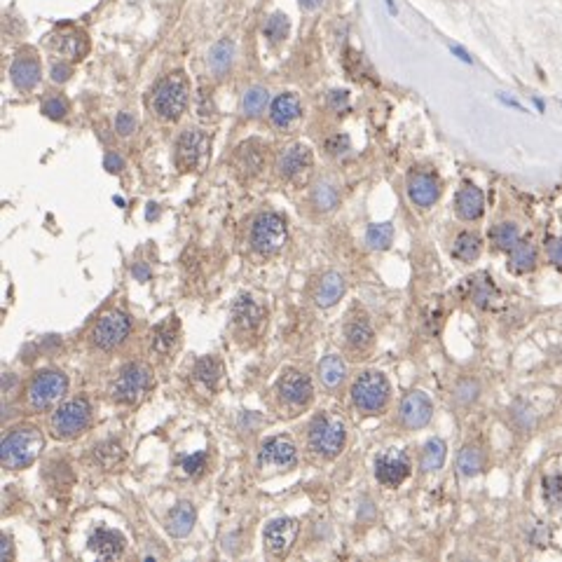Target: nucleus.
<instances>
[{
	"label": "nucleus",
	"instance_id": "9d476101",
	"mask_svg": "<svg viewBox=\"0 0 562 562\" xmlns=\"http://www.w3.org/2000/svg\"><path fill=\"white\" fill-rule=\"evenodd\" d=\"M150 387V373L143 366H127L120 378L113 385V399L120 403H136V401L148 392Z\"/></svg>",
	"mask_w": 562,
	"mask_h": 562
},
{
	"label": "nucleus",
	"instance_id": "39448f33",
	"mask_svg": "<svg viewBox=\"0 0 562 562\" xmlns=\"http://www.w3.org/2000/svg\"><path fill=\"white\" fill-rule=\"evenodd\" d=\"M89 421H92V408H89L85 399H75L56 408L52 419H49V429H52L56 438L70 440L85 433Z\"/></svg>",
	"mask_w": 562,
	"mask_h": 562
},
{
	"label": "nucleus",
	"instance_id": "6e6d98bb",
	"mask_svg": "<svg viewBox=\"0 0 562 562\" xmlns=\"http://www.w3.org/2000/svg\"><path fill=\"white\" fill-rule=\"evenodd\" d=\"M321 3H323V0H300V5H303L305 10H316Z\"/></svg>",
	"mask_w": 562,
	"mask_h": 562
},
{
	"label": "nucleus",
	"instance_id": "49530a36",
	"mask_svg": "<svg viewBox=\"0 0 562 562\" xmlns=\"http://www.w3.org/2000/svg\"><path fill=\"white\" fill-rule=\"evenodd\" d=\"M204 464H207V452H197V455H190V457H185L181 466H183V471L188 476H197L200 471L204 469Z\"/></svg>",
	"mask_w": 562,
	"mask_h": 562
},
{
	"label": "nucleus",
	"instance_id": "473e14b6",
	"mask_svg": "<svg viewBox=\"0 0 562 562\" xmlns=\"http://www.w3.org/2000/svg\"><path fill=\"white\" fill-rule=\"evenodd\" d=\"M490 239H492V244H495L497 248H501V251H511V248L520 241V230L515 223H499V225L492 227Z\"/></svg>",
	"mask_w": 562,
	"mask_h": 562
},
{
	"label": "nucleus",
	"instance_id": "4be33fe9",
	"mask_svg": "<svg viewBox=\"0 0 562 562\" xmlns=\"http://www.w3.org/2000/svg\"><path fill=\"white\" fill-rule=\"evenodd\" d=\"M232 319L241 330H255L260 323H263L265 310L260 307L253 298L241 296V298H237V303L232 305Z\"/></svg>",
	"mask_w": 562,
	"mask_h": 562
},
{
	"label": "nucleus",
	"instance_id": "a211bd4d",
	"mask_svg": "<svg viewBox=\"0 0 562 562\" xmlns=\"http://www.w3.org/2000/svg\"><path fill=\"white\" fill-rule=\"evenodd\" d=\"M87 546H89V551L97 553L99 558L115 560V558H120V555L125 553V536L120 532H115V529L99 527L97 532L89 536Z\"/></svg>",
	"mask_w": 562,
	"mask_h": 562
},
{
	"label": "nucleus",
	"instance_id": "58836bf2",
	"mask_svg": "<svg viewBox=\"0 0 562 562\" xmlns=\"http://www.w3.org/2000/svg\"><path fill=\"white\" fill-rule=\"evenodd\" d=\"M265 38L270 42H281L286 35H289V19L286 15H281V12H274L270 15V19L265 22Z\"/></svg>",
	"mask_w": 562,
	"mask_h": 562
},
{
	"label": "nucleus",
	"instance_id": "c756f323",
	"mask_svg": "<svg viewBox=\"0 0 562 562\" xmlns=\"http://www.w3.org/2000/svg\"><path fill=\"white\" fill-rule=\"evenodd\" d=\"M497 298H499V293H497L495 284H492L488 274H478V277L471 281V300H474V305H478V307L488 310Z\"/></svg>",
	"mask_w": 562,
	"mask_h": 562
},
{
	"label": "nucleus",
	"instance_id": "09e8293b",
	"mask_svg": "<svg viewBox=\"0 0 562 562\" xmlns=\"http://www.w3.org/2000/svg\"><path fill=\"white\" fill-rule=\"evenodd\" d=\"M326 150L330 152V155H342V152H347L349 150V138L347 136H333V138H328V143H326Z\"/></svg>",
	"mask_w": 562,
	"mask_h": 562
},
{
	"label": "nucleus",
	"instance_id": "9b49d317",
	"mask_svg": "<svg viewBox=\"0 0 562 562\" xmlns=\"http://www.w3.org/2000/svg\"><path fill=\"white\" fill-rule=\"evenodd\" d=\"M260 469H272V471H289L298 464V450L289 438H267L260 448L258 455Z\"/></svg>",
	"mask_w": 562,
	"mask_h": 562
},
{
	"label": "nucleus",
	"instance_id": "a18cd8bd",
	"mask_svg": "<svg viewBox=\"0 0 562 562\" xmlns=\"http://www.w3.org/2000/svg\"><path fill=\"white\" fill-rule=\"evenodd\" d=\"M455 399L459 401V403H471V401H476L478 399V385L471 380L459 382L457 389H455Z\"/></svg>",
	"mask_w": 562,
	"mask_h": 562
},
{
	"label": "nucleus",
	"instance_id": "20e7f679",
	"mask_svg": "<svg viewBox=\"0 0 562 562\" xmlns=\"http://www.w3.org/2000/svg\"><path fill=\"white\" fill-rule=\"evenodd\" d=\"M286 239H289V227H286V220L281 218L274 211H267V214H260L258 218L253 220L251 227V246L258 251L260 255H274L284 248Z\"/></svg>",
	"mask_w": 562,
	"mask_h": 562
},
{
	"label": "nucleus",
	"instance_id": "c9c22d12",
	"mask_svg": "<svg viewBox=\"0 0 562 562\" xmlns=\"http://www.w3.org/2000/svg\"><path fill=\"white\" fill-rule=\"evenodd\" d=\"M267 101H270V94H267V89H263V87H251L244 94L241 108H244V113L248 115V118H258V115L265 111Z\"/></svg>",
	"mask_w": 562,
	"mask_h": 562
},
{
	"label": "nucleus",
	"instance_id": "f704fd0d",
	"mask_svg": "<svg viewBox=\"0 0 562 562\" xmlns=\"http://www.w3.org/2000/svg\"><path fill=\"white\" fill-rule=\"evenodd\" d=\"M366 241L370 248H378V251H385V248L392 246L394 241V225L392 223H378V225H370L366 232Z\"/></svg>",
	"mask_w": 562,
	"mask_h": 562
},
{
	"label": "nucleus",
	"instance_id": "bb28decb",
	"mask_svg": "<svg viewBox=\"0 0 562 562\" xmlns=\"http://www.w3.org/2000/svg\"><path fill=\"white\" fill-rule=\"evenodd\" d=\"M344 337L351 351H366L373 344V328L366 319H354L344 326Z\"/></svg>",
	"mask_w": 562,
	"mask_h": 562
},
{
	"label": "nucleus",
	"instance_id": "5701e85b",
	"mask_svg": "<svg viewBox=\"0 0 562 562\" xmlns=\"http://www.w3.org/2000/svg\"><path fill=\"white\" fill-rule=\"evenodd\" d=\"M300 113H303V106H300V99L296 94H279V97L272 101L270 120L272 125L277 127H289L300 118Z\"/></svg>",
	"mask_w": 562,
	"mask_h": 562
},
{
	"label": "nucleus",
	"instance_id": "a19ab883",
	"mask_svg": "<svg viewBox=\"0 0 562 562\" xmlns=\"http://www.w3.org/2000/svg\"><path fill=\"white\" fill-rule=\"evenodd\" d=\"M544 499L551 508H562V476L544 478Z\"/></svg>",
	"mask_w": 562,
	"mask_h": 562
},
{
	"label": "nucleus",
	"instance_id": "c03bdc74",
	"mask_svg": "<svg viewBox=\"0 0 562 562\" xmlns=\"http://www.w3.org/2000/svg\"><path fill=\"white\" fill-rule=\"evenodd\" d=\"M42 113L47 115L49 120H63L68 115V104L63 97H49L42 104Z\"/></svg>",
	"mask_w": 562,
	"mask_h": 562
},
{
	"label": "nucleus",
	"instance_id": "6e6552de",
	"mask_svg": "<svg viewBox=\"0 0 562 562\" xmlns=\"http://www.w3.org/2000/svg\"><path fill=\"white\" fill-rule=\"evenodd\" d=\"M131 323L129 319L120 312H108L97 321L92 330V342L97 344L99 349H115L120 347L127 337H129Z\"/></svg>",
	"mask_w": 562,
	"mask_h": 562
},
{
	"label": "nucleus",
	"instance_id": "cd10ccee",
	"mask_svg": "<svg viewBox=\"0 0 562 562\" xmlns=\"http://www.w3.org/2000/svg\"><path fill=\"white\" fill-rule=\"evenodd\" d=\"M193 375L204 389L216 392V387H218V382L223 378V366H220V361L214 359V356H204V359H200L195 363V373Z\"/></svg>",
	"mask_w": 562,
	"mask_h": 562
},
{
	"label": "nucleus",
	"instance_id": "37998d69",
	"mask_svg": "<svg viewBox=\"0 0 562 562\" xmlns=\"http://www.w3.org/2000/svg\"><path fill=\"white\" fill-rule=\"evenodd\" d=\"M251 148H253V140H251V143H246V145H241V148H239V162H241V169L255 174V171L260 169L263 155H260V150H251Z\"/></svg>",
	"mask_w": 562,
	"mask_h": 562
},
{
	"label": "nucleus",
	"instance_id": "1a4fd4ad",
	"mask_svg": "<svg viewBox=\"0 0 562 562\" xmlns=\"http://www.w3.org/2000/svg\"><path fill=\"white\" fill-rule=\"evenodd\" d=\"M410 476V457L403 450H385L375 459V478L385 488H399Z\"/></svg>",
	"mask_w": 562,
	"mask_h": 562
},
{
	"label": "nucleus",
	"instance_id": "7ed1b4c3",
	"mask_svg": "<svg viewBox=\"0 0 562 562\" xmlns=\"http://www.w3.org/2000/svg\"><path fill=\"white\" fill-rule=\"evenodd\" d=\"M389 380L378 370H368V373L359 375V380L351 385V401L366 415H378L387 408L389 403Z\"/></svg>",
	"mask_w": 562,
	"mask_h": 562
},
{
	"label": "nucleus",
	"instance_id": "e433bc0d",
	"mask_svg": "<svg viewBox=\"0 0 562 562\" xmlns=\"http://www.w3.org/2000/svg\"><path fill=\"white\" fill-rule=\"evenodd\" d=\"M457 469H459V474H464V476H476L478 471L483 469L481 450L471 448V445L462 448V452H459V457H457Z\"/></svg>",
	"mask_w": 562,
	"mask_h": 562
},
{
	"label": "nucleus",
	"instance_id": "864d4df0",
	"mask_svg": "<svg viewBox=\"0 0 562 562\" xmlns=\"http://www.w3.org/2000/svg\"><path fill=\"white\" fill-rule=\"evenodd\" d=\"M0 558H3V560H15V548H12L10 536H3V539H0Z\"/></svg>",
	"mask_w": 562,
	"mask_h": 562
},
{
	"label": "nucleus",
	"instance_id": "2eb2a0df",
	"mask_svg": "<svg viewBox=\"0 0 562 562\" xmlns=\"http://www.w3.org/2000/svg\"><path fill=\"white\" fill-rule=\"evenodd\" d=\"M431 415H433V403L429 396L421 392L408 394L403 403H401V421H403L408 429H421V426H426Z\"/></svg>",
	"mask_w": 562,
	"mask_h": 562
},
{
	"label": "nucleus",
	"instance_id": "f257e3e1",
	"mask_svg": "<svg viewBox=\"0 0 562 562\" xmlns=\"http://www.w3.org/2000/svg\"><path fill=\"white\" fill-rule=\"evenodd\" d=\"M45 448V438L38 426H17L12 429L3 440V448H0V459H3L5 469H26L40 457V452Z\"/></svg>",
	"mask_w": 562,
	"mask_h": 562
},
{
	"label": "nucleus",
	"instance_id": "7c9ffc66",
	"mask_svg": "<svg viewBox=\"0 0 562 562\" xmlns=\"http://www.w3.org/2000/svg\"><path fill=\"white\" fill-rule=\"evenodd\" d=\"M452 255L462 263H474L481 255V237L474 232H462L452 244Z\"/></svg>",
	"mask_w": 562,
	"mask_h": 562
},
{
	"label": "nucleus",
	"instance_id": "8fccbe9b",
	"mask_svg": "<svg viewBox=\"0 0 562 562\" xmlns=\"http://www.w3.org/2000/svg\"><path fill=\"white\" fill-rule=\"evenodd\" d=\"M546 253H548V260H551L558 270H562V239H551V241H548Z\"/></svg>",
	"mask_w": 562,
	"mask_h": 562
},
{
	"label": "nucleus",
	"instance_id": "ddd939ff",
	"mask_svg": "<svg viewBox=\"0 0 562 562\" xmlns=\"http://www.w3.org/2000/svg\"><path fill=\"white\" fill-rule=\"evenodd\" d=\"M204 152H207V136L197 129L183 131L176 143V167L181 171H195Z\"/></svg>",
	"mask_w": 562,
	"mask_h": 562
},
{
	"label": "nucleus",
	"instance_id": "13d9d810",
	"mask_svg": "<svg viewBox=\"0 0 562 562\" xmlns=\"http://www.w3.org/2000/svg\"><path fill=\"white\" fill-rule=\"evenodd\" d=\"M452 54H457V56H459V59H462L464 63H471V56H469V54H466V52H464V49H462V47H452Z\"/></svg>",
	"mask_w": 562,
	"mask_h": 562
},
{
	"label": "nucleus",
	"instance_id": "6ab92c4d",
	"mask_svg": "<svg viewBox=\"0 0 562 562\" xmlns=\"http://www.w3.org/2000/svg\"><path fill=\"white\" fill-rule=\"evenodd\" d=\"M455 211L462 220H478L485 211V195L474 183H464L455 197Z\"/></svg>",
	"mask_w": 562,
	"mask_h": 562
},
{
	"label": "nucleus",
	"instance_id": "f8f14e48",
	"mask_svg": "<svg viewBox=\"0 0 562 562\" xmlns=\"http://www.w3.org/2000/svg\"><path fill=\"white\" fill-rule=\"evenodd\" d=\"M298 532H300L298 520H293V518L272 520L270 525L265 527V534H263L267 551H270L272 555H277V558H284V555L291 551V546L296 544Z\"/></svg>",
	"mask_w": 562,
	"mask_h": 562
},
{
	"label": "nucleus",
	"instance_id": "423d86ee",
	"mask_svg": "<svg viewBox=\"0 0 562 562\" xmlns=\"http://www.w3.org/2000/svg\"><path fill=\"white\" fill-rule=\"evenodd\" d=\"M344 438H347V431H344L342 419L333 417V415H321L310 426V448L326 459L340 455L344 448Z\"/></svg>",
	"mask_w": 562,
	"mask_h": 562
},
{
	"label": "nucleus",
	"instance_id": "c85d7f7f",
	"mask_svg": "<svg viewBox=\"0 0 562 562\" xmlns=\"http://www.w3.org/2000/svg\"><path fill=\"white\" fill-rule=\"evenodd\" d=\"M536 265V248L529 241H518L508 251V270L515 274H525Z\"/></svg>",
	"mask_w": 562,
	"mask_h": 562
},
{
	"label": "nucleus",
	"instance_id": "3c124183",
	"mask_svg": "<svg viewBox=\"0 0 562 562\" xmlns=\"http://www.w3.org/2000/svg\"><path fill=\"white\" fill-rule=\"evenodd\" d=\"M70 73H73V68H70L68 63H63V61L54 63V66H52V80L54 82H66L70 78Z\"/></svg>",
	"mask_w": 562,
	"mask_h": 562
},
{
	"label": "nucleus",
	"instance_id": "0eeeda50",
	"mask_svg": "<svg viewBox=\"0 0 562 562\" xmlns=\"http://www.w3.org/2000/svg\"><path fill=\"white\" fill-rule=\"evenodd\" d=\"M68 392V380L59 370H42L29 385V403L35 410L54 408Z\"/></svg>",
	"mask_w": 562,
	"mask_h": 562
},
{
	"label": "nucleus",
	"instance_id": "b1692460",
	"mask_svg": "<svg viewBox=\"0 0 562 562\" xmlns=\"http://www.w3.org/2000/svg\"><path fill=\"white\" fill-rule=\"evenodd\" d=\"M342 296H344V277L340 272H326L316 291V305L319 307H333Z\"/></svg>",
	"mask_w": 562,
	"mask_h": 562
},
{
	"label": "nucleus",
	"instance_id": "bf43d9fd",
	"mask_svg": "<svg viewBox=\"0 0 562 562\" xmlns=\"http://www.w3.org/2000/svg\"><path fill=\"white\" fill-rule=\"evenodd\" d=\"M148 207H150V209H148V214H145V216H148V220H152V218H157V209H155V207H157V204H148Z\"/></svg>",
	"mask_w": 562,
	"mask_h": 562
},
{
	"label": "nucleus",
	"instance_id": "052dcab7",
	"mask_svg": "<svg viewBox=\"0 0 562 562\" xmlns=\"http://www.w3.org/2000/svg\"><path fill=\"white\" fill-rule=\"evenodd\" d=\"M385 3H387L389 15H396V5H394V0H385Z\"/></svg>",
	"mask_w": 562,
	"mask_h": 562
},
{
	"label": "nucleus",
	"instance_id": "dca6fc26",
	"mask_svg": "<svg viewBox=\"0 0 562 562\" xmlns=\"http://www.w3.org/2000/svg\"><path fill=\"white\" fill-rule=\"evenodd\" d=\"M438 195H440V183L433 174L417 171V174L408 178V197H410L415 207H421V209L431 207V204H436Z\"/></svg>",
	"mask_w": 562,
	"mask_h": 562
},
{
	"label": "nucleus",
	"instance_id": "a878e982",
	"mask_svg": "<svg viewBox=\"0 0 562 562\" xmlns=\"http://www.w3.org/2000/svg\"><path fill=\"white\" fill-rule=\"evenodd\" d=\"M344 378H347V366H344L342 356L328 354L321 363H319V380H321L323 387H328V389L340 387Z\"/></svg>",
	"mask_w": 562,
	"mask_h": 562
},
{
	"label": "nucleus",
	"instance_id": "72a5a7b5",
	"mask_svg": "<svg viewBox=\"0 0 562 562\" xmlns=\"http://www.w3.org/2000/svg\"><path fill=\"white\" fill-rule=\"evenodd\" d=\"M445 455H448V448L440 438H431L429 443L421 450V469L424 471H438L445 462Z\"/></svg>",
	"mask_w": 562,
	"mask_h": 562
},
{
	"label": "nucleus",
	"instance_id": "aec40b11",
	"mask_svg": "<svg viewBox=\"0 0 562 562\" xmlns=\"http://www.w3.org/2000/svg\"><path fill=\"white\" fill-rule=\"evenodd\" d=\"M49 47L56 49V52L63 54V56H68V59L80 61L82 56L87 54L89 40H87V35L82 33V31L68 29V31H59V33H56V35L52 38Z\"/></svg>",
	"mask_w": 562,
	"mask_h": 562
},
{
	"label": "nucleus",
	"instance_id": "603ef678",
	"mask_svg": "<svg viewBox=\"0 0 562 562\" xmlns=\"http://www.w3.org/2000/svg\"><path fill=\"white\" fill-rule=\"evenodd\" d=\"M104 164H106V169H108V171H113V174H115V171H120V169L125 167L122 157H120L118 152H108L106 159H104Z\"/></svg>",
	"mask_w": 562,
	"mask_h": 562
},
{
	"label": "nucleus",
	"instance_id": "4c0bfd02",
	"mask_svg": "<svg viewBox=\"0 0 562 562\" xmlns=\"http://www.w3.org/2000/svg\"><path fill=\"white\" fill-rule=\"evenodd\" d=\"M176 328H178V323L174 321V319H169V321H164V323H159L155 330H152V344H155V349L157 351H169L171 349V344H174L176 340Z\"/></svg>",
	"mask_w": 562,
	"mask_h": 562
},
{
	"label": "nucleus",
	"instance_id": "412c9836",
	"mask_svg": "<svg viewBox=\"0 0 562 562\" xmlns=\"http://www.w3.org/2000/svg\"><path fill=\"white\" fill-rule=\"evenodd\" d=\"M10 78L17 89L29 92V89H33L38 85V80H40V63H38L35 56L19 54L10 66Z\"/></svg>",
	"mask_w": 562,
	"mask_h": 562
},
{
	"label": "nucleus",
	"instance_id": "f03ea898",
	"mask_svg": "<svg viewBox=\"0 0 562 562\" xmlns=\"http://www.w3.org/2000/svg\"><path fill=\"white\" fill-rule=\"evenodd\" d=\"M190 87L183 73H171L152 89V108L162 120H178L188 108Z\"/></svg>",
	"mask_w": 562,
	"mask_h": 562
},
{
	"label": "nucleus",
	"instance_id": "de8ad7c7",
	"mask_svg": "<svg viewBox=\"0 0 562 562\" xmlns=\"http://www.w3.org/2000/svg\"><path fill=\"white\" fill-rule=\"evenodd\" d=\"M115 129H118L120 136H129V134L136 129V120L129 113H120L118 120H115Z\"/></svg>",
	"mask_w": 562,
	"mask_h": 562
},
{
	"label": "nucleus",
	"instance_id": "4d7b16f0",
	"mask_svg": "<svg viewBox=\"0 0 562 562\" xmlns=\"http://www.w3.org/2000/svg\"><path fill=\"white\" fill-rule=\"evenodd\" d=\"M131 272H134V274H136V277H138L140 281H145V279H148V274H150L148 270H145V267H140V265H136V267H134V270H131Z\"/></svg>",
	"mask_w": 562,
	"mask_h": 562
},
{
	"label": "nucleus",
	"instance_id": "79ce46f5",
	"mask_svg": "<svg viewBox=\"0 0 562 562\" xmlns=\"http://www.w3.org/2000/svg\"><path fill=\"white\" fill-rule=\"evenodd\" d=\"M314 204L321 211H330L337 204V190L330 183L316 185V190H314Z\"/></svg>",
	"mask_w": 562,
	"mask_h": 562
},
{
	"label": "nucleus",
	"instance_id": "4468645a",
	"mask_svg": "<svg viewBox=\"0 0 562 562\" xmlns=\"http://www.w3.org/2000/svg\"><path fill=\"white\" fill-rule=\"evenodd\" d=\"M279 394L281 401L291 408H305L314 396V387H312V380L300 370H289V373L281 378L279 382Z\"/></svg>",
	"mask_w": 562,
	"mask_h": 562
},
{
	"label": "nucleus",
	"instance_id": "393cba45",
	"mask_svg": "<svg viewBox=\"0 0 562 562\" xmlns=\"http://www.w3.org/2000/svg\"><path fill=\"white\" fill-rule=\"evenodd\" d=\"M195 520H197V513H195V506L188 501H181L178 506L169 513V520H167V529L174 536H188L193 532L195 527Z\"/></svg>",
	"mask_w": 562,
	"mask_h": 562
},
{
	"label": "nucleus",
	"instance_id": "2f4dec72",
	"mask_svg": "<svg viewBox=\"0 0 562 562\" xmlns=\"http://www.w3.org/2000/svg\"><path fill=\"white\" fill-rule=\"evenodd\" d=\"M232 59H234V45L230 40L216 42L209 52V66L216 75L227 73V68L232 66Z\"/></svg>",
	"mask_w": 562,
	"mask_h": 562
},
{
	"label": "nucleus",
	"instance_id": "f3484780",
	"mask_svg": "<svg viewBox=\"0 0 562 562\" xmlns=\"http://www.w3.org/2000/svg\"><path fill=\"white\" fill-rule=\"evenodd\" d=\"M310 167H312V150L303 143H296V145H291L289 150L281 152L279 164H277L279 174L284 178H291V181H296V178H300L303 174H307Z\"/></svg>",
	"mask_w": 562,
	"mask_h": 562
},
{
	"label": "nucleus",
	"instance_id": "ea45409f",
	"mask_svg": "<svg viewBox=\"0 0 562 562\" xmlns=\"http://www.w3.org/2000/svg\"><path fill=\"white\" fill-rule=\"evenodd\" d=\"M94 457H97V462L104 466V469H113V466L122 459V448H120L118 443H104L99 445V448H94Z\"/></svg>",
	"mask_w": 562,
	"mask_h": 562
},
{
	"label": "nucleus",
	"instance_id": "5fc2aeb1",
	"mask_svg": "<svg viewBox=\"0 0 562 562\" xmlns=\"http://www.w3.org/2000/svg\"><path fill=\"white\" fill-rule=\"evenodd\" d=\"M330 104H333V108H337V111L344 108L347 106V92H333L330 94Z\"/></svg>",
	"mask_w": 562,
	"mask_h": 562
}]
</instances>
